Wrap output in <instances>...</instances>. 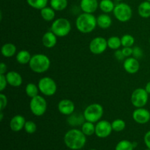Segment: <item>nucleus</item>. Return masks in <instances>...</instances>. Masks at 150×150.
Masks as SVG:
<instances>
[{"label":"nucleus","instance_id":"obj_1","mask_svg":"<svg viewBox=\"0 0 150 150\" xmlns=\"http://www.w3.org/2000/svg\"><path fill=\"white\" fill-rule=\"evenodd\" d=\"M64 142L66 146L72 150H79L85 146L86 136L81 130L76 128L70 129L64 135Z\"/></svg>","mask_w":150,"mask_h":150},{"label":"nucleus","instance_id":"obj_2","mask_svg":"<svg viewBox=\"0 0 150 150\" xmlns=\"http://www.w3.org/2000/svg\"><path fill=\"white\" fill-rule=\"evenodd\" d=\"M97 26V18L92 13H83L76 18V26L81 33H90Z\"/></svg>","mask_w":150,"mask_h":150},{"label":"nucleus","instance_id":"obj_3","mask_svg":"<svg viewBox=\"0 0 150 150\" xmlns=\"http://www.w3.org/2000/svg\"><path fill=\"white\" fill-rule=\"evenodd\" d=\"M29 68L36 73H43L48 71L51 66L49 57L43 54H36L32 56L29 63Z\"/></svg>","mask_w":150,"mask_h":150},{"label":"nucleus","instance_id":"obj_4","mask_svg":"<svg viewBox=\"0 0 150 150\" xmlns=\"http://www.w3.org/2000/svg\"><path fill=\"white\" fill-rule=\"evenodd\" d=\"M51 31L59 38H64L70 34L71 31V23L68 19L59 18L52 22Z\"/></svg>","mask_w":150,"mask_h":150},{"label":"nucleus","instance_id":"obj_5","mask_svg":"<svg viewBox=\"0 0 150 150\" xmlns=\"http://www.w3.org/2000/svg\"><path fill=\"white\" fill-rule=\"evenodd\" d=\"M104 114L103 107L99 103H92L85 108L83 114L86 121L97 123L101 120Z\"/></svg>","mask_w":150,"mask_h":150},{"label":"nucleus","instance_id":"obj_6","mask_svg":"<svg viewBox=\"0 0 150 150\" xmlns=\"http://www.w3.org/2000/svg\"><path fill=\"white\" fill-rule=\"evenodd\" d=\"M47 107L48 104L46 100L42 96L38 95L31 98L29 108L31 112L36 117H41L44 115L47 111Z\"/></svg>","mask_w":150,"mask_h":150},{"label":"nucleus","instance_id":"obj_7","mask_svg":"<svg viewBox=\"0 0 150 150\" xmlns=\"http://www.w3.org/2000/svg\"><path fill=\"white\" fill-rule=\"evenodd\" d=\"M38 86L40 92L45 96H53L57 91V83L52 78L48 76L41 78L38 81Z\"/></svg>","mask_w":150,"mask_h":150},{"label":"nucleus","instance_id":"obj_8","mask_svg":"<svg viewBox=\"0 0 150 150\" xmlns=\"http://www.w3.org/2000/svg\"><path fill=\"white\" fill-rule=\"evenodd\" d=\"M113 14L119 21L127 22L133 16V10L129 4L121 2L115 5Z\"/></svg>","mask_w":150,"mask_h":150},{"label":"nucleus","instance_id":"obj_9","mask_svg":"<svg viewBox=\"0 0 150 150\" xmlns=\"http://www.w3.org/2000/svg\"><path fill=\"white\" fill-rule=\"evenodd\" d=\"M149 100V94L144 88H137L132 92V105L136 108H143L147 104Z\"/></svg>","mask_w":150,"mask_h":150},{"label":"nucleus","instance_id":"obj_10","mask_svg":"<svg viewBox=\"0 0 150 150\" xmlns=\"http://www.w3.org/2000/svg\"><path fill=\"white\" fill-rule=\"evenodd\" d=\"M107 48H108L107 40L103 37H96L89 42V51L95 55L102 54L106 51Z\"/></svg>","mask_w":150,"mask_h":150},{"label":"nucleus","instance_id":"obj_11","mask_svg":"<svg viewBox=\"0 0 150 150\" xmlns=\"http://www.w3.org/2000/svg\"><path fill=\"white\" fill-rule=\"evenodd\" d=\"M113 131L111 123L107 120H100L95 125V135L98 138L105 139L109 136Z\"/></svg>","mask_w":150,"mask_h":150},{"label":"nucleus","instance_id":"obj_12","mask_svg":"<svg viewBox=\"0 0 150 150\" xmlns=\"http://www.w3.org/2000/svg\"><path fill=\"white\" fill-rule=\"evenodd\" d=\"M133 120L136 123L140 125H144L149 122L150 120V112L149 110L143 108H136L132 114Z\"/></svg>","mask_w":150,"mask_h":150},{"label":"nucleus","instance_id":"obj_13","mask_svg":"<svg viewBox=\"0 0 150 150\" xmlns=\"http://www.w3.org/2000/svg\"><path fill=\"white\" fill-rule=\"evenodd\" d=\"M58 110L60 114L64 116H70L75 112L76 105L74 103L69 99H63L59 102Z\"/></svg>","mask_w":150,"mask_h":150},{"label":"nucleus","instance_id":"obj_14","mask_svg":"<svg viewBox=\"0 0 150 150\" xmlns=\"http://www.w3.org/2000/svg\"><path fill=\"white\" fill-rule=\"evenodd\" d=\"M123 67L125 70L129 74H135L140 69V63L139 59L133 57L126 58L123 62Z\"/></svg>","mask_w":150,"mask_h":150},{"label":"nucleus","instance_id":"obj_15","mask_svg":"<svg viewBox=\"0 0 150 150\" xmlns=\"http://www.w3.org/2000/svg\"><path fill=\"white\" fill-rule=\"evenodd\" d=\"M7 83L13 87H19L23 83V79L21 75L18 72L12 70L7 72L5 74Z\"/></svg>","mask_w":150,"mask_h":150},{"label":"nucleus","instance_id":"obj_16","mask_svg":"<svg viewBox=\"0 0 150 150\" xmlns=\"http://www.w3.org/2000/svg\"><path fill=\"white\" fill-rule=\"evenodd\" d=\"M26 120L24 117L20 114L15 115L14 117H12L11 120L10 122V127L13 131L19 132L24 128L25 123H26Z\"/></svg>","mask_w":150,"mask_h":150},{"label":"nucleus","instance_id":"obj_17","mask_svg":"<svg viewBox=\"0 0 150 150\" xmlns=\"http://www.w3.org/2000/svg\"><path fill=\"white\" fill-rule=\"evenodd\" d=\"M80 7L83 13H93L99 7L98 0H81Z\"/></svg>","mask_w":150,"mask_h":150},{"label":"nucleus","instance_id":"obj_18","mask_svg":"<svg viewBox=\"0 0 150 150\" xmlns=\"http://www.w3.org/2000/svg\"><path fill=\"white\" fill-rule=\"evenodd\" d=\"M42 43L47 48H54L57 43V36L51 31L46 32L42 35Z\"/></svg>","mask_w":150,"mask_h":150},{"label":"nucleus","instance_id":"obj_19","mask_svg":"<svg viewBox=\"0 0 150 150\" xmlns=\"http://www.w3.org/2000/svg\"><path fill=\"white\" fill-rule=\"evenodd\" d=\"M97 23L100 29H107L111 27L112 24V19L107 13H103L99 15L97 18Z\"/></svg>","mask_w":150,"mask_h":150},{"label":"nucleus","instance_id":"obj_20","mask_svg":"<svg viewBox=\"0 0 150 150\" xmlns=\"http://www.w3.org/2000/svg\"><path fill=\"white\" fill-rule=\"evenodd\" d=\"M16 51H17V48L14 44L11 43V42L4 44L1 48V54L3 57H6V58L13 57L16 54Z\"/></svg>","mask_w":150,"mask_h":150},{"label":"nucleus","instance_id":"obj_21","mask_svg":"<svg viewBox=\"0 0 150 150\" xmlns=\"http://www.w3.org/2000/svg\"><path fill=\"white\" fill-rule=\"evenodd\" d=\"M86 121L83 117V114H72L67 118V123L69 125L76 127V126L82 125L83 123Z\"/></svg>","mask_w":150,"mask_h":150},{"label":"nucleus","instance_id":"obj_22","mask_svg":"<svg viewBox=\"0 0 150 150\" xmlns=\"http://www.w3.org/2000/svg\"><path fill=\"white\" fill-rule=\"evenodd\" d=\"M40 16L44 21L47 22L54 21L55 18V10L50 6V7H45L40 10Z\"/></svg>","mask_w":150,"mask_h":150},{"label":"nucleus","instance_id":"obj_23","mask_svg":"<svg viewBox=\"0 0 150 150\" xmlns=\"http://www.w3.org/2000/svg\"><path fill=\"white\" fill-rule=\"evenodd\" d=\"M31 58H32V55L27 50H21L16 56V61L20 64H29Z\"/></svg>","mask_w":150,"mask_h":150},{"label":"nucleus","instance_id":"obj_24","mask_svg":"<svg viewBox=\"0 0 150 150\" xmlns=\"http://www.w3.org/2000/svg\"><path fill=\"white\" fill-rule=\"evenodd\" d=\"M138 13L143 18L150 17V1H144L138 7Z\"/></svg>","mask_w":150,"mask_h":150},{"label":"nucleus","instance_id":"obj_25","mask_svg":"<svg viewBox=\"0 0 150 150\" xmlns=\"http://www.w3.org/2000/svg\"><path fill=\"white\" fill-rule=\"evenodd\" d=\"M99 7L103 13H110L114 11V1L111 0H100L99 3Z\"/></svg>","mask_w":150,"mask_h":150},{"label":"nucleus","instance_id":"obj_26","mask_svg":"<svg viewBox=\"0 0 150 150\" xmlns=\"http://www.w3.org/2000/svg\"><path fill=\"white\" fill-rule=\"evenodd\" d=\"M68 4L67 0H50V6L55 11H62L65 10Z\"/></svg>","mask_w":150,"mask_h":150},{"label":"nucleus","instance_id":"obj_27","mask_svg":"<svg viewBox=\"0 0 150 150\" xmlns=\"http://www.w3.org/2000/svg\"><path fill=\"white\" fill-rule=\"evenodd\" d=\"M25 92H26V95L29 98H32L38 95V93L40 92L39 87L35 83H29L26 84V87H25Z\"/></svg>","mask_w":150,"mask_h":150},{"label":"nucleus","instance_id":"obj_28","mask_svg":"<svg viewBox=\"0 0 150 150\" xmlns=\"http://www.w3.org/2000/svg\"><path fill=\"white\" fill-rule=\"evenodd\" d=\"M81 130L86 136H92L95 133V125L93 122L85 121L81 125Z\"/></svg>","mask_w":150,"mask_h":150},{"label":"nucleus","instance_id":"obj_29","mask_svg":"<svg viewBox=\"0 0 150 150\" xmlns=\"http://www.w3.org/2000/svg\"><path fill=\"white\" fill-rule=\"evenodd\" d=\"M107 43H108V48L112 50H117L122 46L121 38H120L117 36H112L110 37L107 40Z\"/></svg>","mask_w":150,"mask_h":150},{"label":"nucleus","instance_id":"obj_30","mask_svg":"<svg viewBox=\"0 0 150 150\" xmlns=\"http://www.w3.org/2000/svg\"><path fill=\"white\" fill-rule=\"evenodd\" d=\"M26 2L32 8L40 10L46 7L48 0H26Z\"/></svg>","mask_w":150,"mask_h":150},{"label":"nucleus","instance_id":"obj_31","mask_svg":"<svg viewBox=\"0 0 150 150\" xmlns=\"http://www.w3.org/2000/svg\"><path fill=\"white\" fill-rule=\"evenodd\" d=\"M111 126H112V129L114 131L121 132L125 128L126 123L122 119H117L111 122Z\"/></svg>","mask_w":150,"mask_h":150},{"label":"nucleus","instance_id":"obj_32","mask_svg":"<svg viewBox=\"0 0 150 150\" xmlns=\"http://www.w3.org/2000/svg\"><path fill=\"white\" fill-rule=\"evenodd\" d=\"M121 42L122 47H132L135 44V38L133 35L125 34L121 38Z\"/></svg>","mask_w":150,"mask_h":150},{"label":"nucleus","instance_id":"obj_33","mask_svg":"<svg viewBox=\"0 0 150 150\" xmlns=\"http://www.w3.org/2000/svg\"><path fill=\"white\" fill-rule=\"evenodd\" d=\"M133 144L128 140L120 141L115 147V150H133Z\"/></svg>","mask_w":150,"mask_h":150},{"label":"nucleus","instance_id":"obj_34","mask_svg":"<svg viewBox=\"0 0 150 150\" xmlns=\"http://www.w3.org/2000/svg\"><path fill=\"white\" fill-rule=\"evenodd\" d=\"M24 130L29 134H33L37 130V125L33 121H26L24 125Z\"/></svg>","mask_w":150,"mask_h":150},{"label":"nucleus","instance_id":"obj_35","mask_svg":"<svg viewBox=\"0 0 150 150\" xmlns=\"http://www.w3.org/2000/svg\"><path fill=\"white\" fill-rule=\"evenodd\" d=\"M144 56L143 50L139 46H135L133 48V56L132 57H135L137 59H142Z\"/></svg>","mask_w":150,"mask_h":150},{"label":"nucleus","instance_id":"obj_36","mask_svg":"<svg viewBox=\"0 0 150 150\" xmlns=\"http://www.w3.org/2000/svg\"><path fill=\"white\" fill-rule=\"evenodd\" d=\"M7 105V98L4 94H0V111H3V110Z\"/></svg>","mask_w":150,"mask_h":150},{"label":"nucleus","instance_id":"obj_37","mask_svg":"<svg viewBox=\"0 0 150 150\" xmlns=\"http://www.w3.org/2000/svg\"><path fill=\"white\" fill-rule=\"evenodd\" d=\"M7 84H8V83H7L5 75L0 74V91L3 92L6 89Z\"/></svg>","mask_w":150,"mask_h":150},{"label":"nucleus","instance_id":"obj_38","mask_svg":"<svg viewBox=\"0 0 150 150\" xmlns=\"http://www.w3.org/2000/svg\"><path fill=\"white\" fill-rule=\"evenodd\" d=\"M122 51L125 58L133 56V48L132 47H123Z\"/></svg>","mask_w":150,"mask_h":150},{"label":"nucleus","instance_id":"obj_39","mask_svg":"<svg viewBox=\"0 0 150 150\" xmlns=\"http://www.w3.org/2000/svg\"><path fill=\"white\" fill-rule=\"evenodd\" d=\"M114 57L116 58V59L119 60V61H122V60L125 59V56L123 54L122 50L117 49L116 50L115 52H114Z\"/></svg>","mask_w":150,"mask_h":150},{"label":"nucleus","instance_id":"obj_40","mask_svg":"<svg viewBox=\"0 0 150 150\" xmlns=\"http://www.w3.org/2000/svg\"><path fill=\"white\" fill-rule=\"evenodd\" d=\"M144 143L145 144H146V146H147V148L150 149V130L149 131L146 132V134L144 135Z\"/></svg>","mask_w":150,"mask_h":150},{"label":"nucleus","instance_id":"obj_41","mask_svg":"<svg viewBox=\"0 0 150 150\" xmlns=\"http://www.w3.org/2000/svg\"><path fill=\"white\" fill-rule=\"evenodd\" d=\"M7 67L6 65V64L4 62H1L0 64V74H6V72H7Z\"/></svg>","mask_w":150,"mask_h":150},{"label":"nucleus","instance_id":"obj_42","mask_svg":"<svg viewBox=\"0 0 150 150\" xmlns=\"http://www.w3.org/2000/svg\"><path fill=\"white\" fill-rule=\"evenodd\" d=\"M144 89H146V91L148 92V94L150 95V81L149 82H147V83H146V86H145Z\"/></svg>","mask_w":150,"mask_h":150},{"label":"nucleus","instance_id":"obj_43","mask_svg":"<svg viewBox=\"0 0 150 150\" xmlns=\"http://www.w3.org/2000/svg\"><path fill=\"white\" fill-rule=\"evenodd\" d=\"M2 120H3V113L2 111H1V113H0V120L2 121Z\"/></svg>","mask_w":150,"mask_h":150},{"label":"nucleus","instance_id":"obj_44","mask_svg":"<svg viewBox=\"0 0 150 150\" xmlns=\"http://www.w3.org/2000/svg\"><path fill=\"white\" fill-rule=\"evenodd\" d=\"M115 1H122V0H115Z\"/></svg>","mask_w":150,"mask_h":150},{"label":"nucleus","instance_id":"obj_45","mask_svg":"<svg viewBox=\"0 0 150 150\" xmlns=\"http://www.w3.org/2000/svg\"><path fill=\"white\" fill-rule=\"evenodd\" d=\"M89 150H97V149H89Z\"/></svg>","mask_w":150,"mask_h":150},{"label":"nucleus","instance_id":"obj_46","mask_svg":"<svg viewBox=\"0 0 150 150\" xmlns=\"http://www.w3.org/2000/svg\"><path fill=\"white\" fill-rule=\"evenodd\" d=\"M145 150H150V149H149V148H148L147 149H145Z\"/></svg>","mask_w":150,"mask_h":150},{"label":"nucleus","instance_id":"obj_47","mask_svg":"<svg viewBox=\"0 0 150 150\" xmlns=\"http://www.w3.org/2000/svg\"><path fill=\"white\" fill-rule=\"evenodd\" d=\"M146 1H150V0H146Z\"/></svg>","mask_w":150,"mask_h":150},{"label":"nucleus","instance_id":"obj_48","mask_svg":"<svg viewBox=\"0 0 150 150\" xmlns=\"http://www.w3.org/2000/svg\"><path fill=\"white\" fill-rule=\"evenodd\" d=\"M149 44H150V38H149Z\"/></svg>","mask_w":150,"mask_h":150}]
</instances>
